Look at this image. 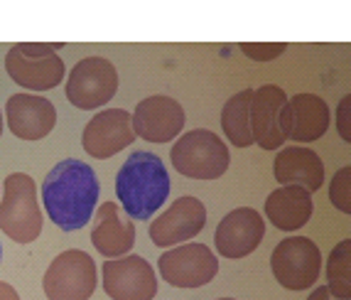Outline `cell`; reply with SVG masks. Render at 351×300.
<instances>
[{
    "label": "cell",
    "mask_w": 351,
    "mask_h": 300,
    "mask_svg": "<svg viewBox=\"0 0 351 300\" xmlns=\"http://www.w3.org/2000/svg\"><path fill=\"white\" fill-rule=\"evenodd\" d=\"M101 185L94 168L84 160L66 158L47 172L42 183V205L62 231L86 227L99 205Z\"/></svg>",
    "instance_id": "6da1fadb"
},
{
    "label": "cell",
    "mask_w": 351,
    "mask_h": 300,
    "mask_svg": "<svg viewBox=\"0 0 351 300\" xmlns=\"http://www.w3.org/2000/svg\"><path fill=\"white\" fill-rule=\"evenodd\" d=\"M116 197L128 219L145 222L155 217L170 197V175L160 155L150 150L130 155L116 175Z\"/></svg>",
    "instance_id": "7a4b0ae2"
},
{
    "label": "cell",
    "mask_w": 351,
    "mask_h": 300,
    "mask_svg": "<svg viewBox=\"0 0 351 300\" xmlns=\"http://www.w3.org/2000/svg\"><path fill=\"white\" fill-rule=\"evenodd\" d=\"M62 42H20L5 54V71L12 82L29 91H49L64 79V59L59 57Z\"/></svg>",
    "instance_id": "3957f363"
},
{
    "label": "cell",
    "mask_w": 351,
    "mask_h": 300,
    "mask_svg": "<svg viewBox=\"0 0 351 300\" xmlns=\"http://www.w3.org/2000/svg\"><path fill=\"white\" fill-rule=\"evenodd\" d=\"M45 217L37 200L35 180L25 172H12L3 183L0 202V229L18 244H32L42 234Z\"/></svg>",
    "instance_id": "277c9868"
},
{
    "label": "cell",
    "mask_w": 351,
    "mask_h": 300,
    "mask_svg": "<svg viewBox=\"0 0 351 300\" xmlns=\"http://www.w3.org/2000/svg\"><path fill=\"white\" fill-rule=\"evenodd\" d=\"M170 160L172 168L189 180H219L228 170L231 153L214 130L197 128L177 138Z\"/></svg>",
    "instance_id": "5b68a950"
},
{
    "label": "cell",
    "mask_w": 351,
    "mask_h": 300,
    "mask_svg": "<svg viewBox=\"0 0 351 300\" xmlns=\"http://www.w3.org/2000/svg\"><path fill=\"white\" fill-rule=\"evenodd\" d=\"M99 286L94 259L82 249H69L54 256L42 278V288L49 300H88Z\"/></svg>",
    "instance_id": "8992f818"
},
{
    "label": "cell",
    "mask_w": 351,
    "mask_h": 300,
    "mask_svg": "<svg viewBox=\"0 0 351 300\" xmlns=\"http://www.w3.org/2000/svg\"><path fill=\"white\" fill-rule=\"evenodd\" d=\"M270 271L287 290H307L322 273V251L307 236H287L270 253Z\"/></svg>",
    "instance_id": "52a82bcc"
},
{
    "label": "cell",
    "mask_w": 351,
    "mask_h": 300,
    "mask_svg": "<svg viewBox=\"0 0 351 300\" xmlns=\"http://www.w3.org/2000/svg\"><path fill=\"white\" fill-rule=\"evenodd\" d=\"M66 99L82 111L106 106L118 91V71L106 57H86L76 62L66 79Z\"/></svg>",
    "instance_id": "ba28073f"
},
{
    "label": "cell",
    "mask_w": 351,
    "mask_h": 300,
    "mask_svg": "<svg viewBox=\"0 0 351 300\" xmlns=\"http://www.w3.org/2000/svg\"><path fill=\"white\" fill-rule=\"evenodd\" d=\"M160 276L175 288H202L219 273V259L204 244H180L160 256Z\"/></svg>",
    "instance_id": "9c48e42d"
},
{
    "label": "cell",
    "mask_w": 351,
    "mask_h": 300,
    "mask_svg": "<svg viewBox=\"0 0 351 300\" xmlns=\"http://www.w3.org/2000/svg\"><path fill=\"white\" fill-rule=\"evenodd\" d=\"M104 290L111 300H152L158 295L155 268L143 256H121L108 259L101 268Z\"/></svg>",
    "instance_id": "30bf717a"
},
{
    "label": "cell",
    "mask_w": 351,
    "mask_h": 300,
    "mask_svg": "<svg viewBox=\"0 0 351 300\" xmlns=\"http://www.w3.org/2000/svg\"><path fill=\"white\" fill-rule=\"evenodd\" d=\"M206 227V207L199 197L184 194L177 197L160 217L152 219L150 239L155 246L172 249L177 244H184L194 236H199Z\"/></svg>",
    "instance_id": "8fae6325"
},
{
    "label": "cell",
    "mask_w": 351,
    "mask_h": 300,
    "mask_svg": "<svg viewBox=\"0 0 351 300\" xmlns=\"http://www.w3.org/2000/svg\"><path fill=\"white\" fill-rule=\"evenodd\" d=\"M251 126L253 143L263 150H278L287 141V94L278 84L253 89Z\"/></svg>",
    "instance_id": "7c38bea8"
},
{
    "label": "cell",
    "mask_w": 351,
    "mask_h": 300,
    "mask_svg": "<svg viewBox=\"0 0 351 300\" xmlns=\"http://www.w3.org/2000/svg\"><path fill=\"white\" fill-rule=\"evenodd\" d=\"M135 138L138 136L133 130V113L123 108H106L86 124L82 143L91 158L108 160L123 148L133 146Z\"/></svg>",
    "instance_id": "4fadbf2b"
},
{
    "label": "cell",
    "mask_w": 351,
    "mask_h": 300,
    "mask_svg": "<svg viewBox=\"0 0 351 300\" xmlns=\"http://www.w3.org/2000/svg\"><path fill=\"white\" fill-rule=\"evenodd\" d=\"M184 108L172 96H147L133 111V130L147 143H170L184 128Z\"/></svg>",
    "instance_id": "5bb4252c"
},
{
    "label": "cell",
    "mask_w": 351,
    "mask_h": 300,
    "mask_svg": "<svg viewBox=\"0 0 351 300\" xmlns=\"http://www.w3.org/2000/svg\"><path fill=\"white\" fill-rule=\"evenodd\" d=\"M265 236V219L253 207H239L219 222L214 231L219 256L223 259H243L253 253Z\"/></svg>",
    "instance_id": "9a60e30c"
},
{
    "label": "cell",
    "mask_w": 351,
    "mask_h": 300,
    "mask_svg": "<svg viewBox=\"0 0 351 300\" xmlns=\"http://www.w3.org/2000/svg\"><path fill=\"white\" fill-rule=\"evenodd\" d=\"M5 121L20 141H42L57 126V108L40 94H12L5 104Z\"/></svg>",
    "instance_id": "2e32d148"
},
{
    "label": "cell",
    "mask_w": 351,
    "mask_h": 300,
    "mask_svg": "<svg viewBox=\"0 0 351 300\" xmlns=\"http://www.w3.org/2000/svg\"><path fill=\"white\" fill-rule=\"evenodd\" d=\"M273 175L282 187L293 185V187H302L312 194L324 185V163L312 148H280L273 160Z\"/></svg>",
    "instance_id": "e0dca14e"
},
{
    "label": "cell",
    "mask_w": 351,
    "mask_h": 300,
    "mask_svg": "<svg viewBox=\"0 0 351 300\" xmlns=\"http://www.w3.org/2000/svg\"><path fill=\"white\" fill-rule=\"evenodd\" d=\"M332 124L329 104L317 94H295L287 99V141L315 143Z\"/></svg>",
    "instance_id": "ac0fdd59"
},
{
    "label": "cell",
    "mask_w": 351,
    "mask_h": 300,
    "mask_svg": "<svg viewBox=\"0 0 351 300\" xmlns=\"http://www.w3.org/2000/svg\"><path fill=\"white\" fill-rule=\"evenodd\" d=\"M91 244L106 259L128 256L135 246V224L121 214L116 202H104L96 212V227L91 231Z\"/></svg>",
    "instance_id": "d6986e66"
},
{
    "label": "cell",
    "mask_w": 351,
    "mask_h": 300,
    "mask_svg": "<svg viewBox=\"0 0 351 300\" xmlns=\"http://www.w3.org/2000/svg\"><path fill=\"white\" fill-rule=\"evenodd\" d=\"M312 212H315L312 194L302 187H293V185L278 187L265 200V217L280 231L302 229L304 224L310 222Z\"/></svg>",
    "instance_id": "ffe728a7"
},
{
    "label": "cell",
    "mask_w": 351,
    "mask_h": 300,
    "mask_svg": "<svg viewBox=\"0 0 351 300\" xmlns=\"http://www.w3.org/2000/svg\"><path fill=\"white\" fill-rule=\"evenodd\" d=\"M251 101L253 89H243L223 104L221 108V128L223 136L236 148L253 146V126H251Z\"/></svg>",
    "instance_id": "44dd1931"
},
{
    "label": "cell",
    "mask_w": 351,
    "mask_h": 300,
    "mask_svg": "<svg viewBox=\"0 0 351 300\" xmlns=\"http://www.w3.org/2000/svg\"><path fill=\"white\" fill-rule=\"evenodd\" d=\"M327 288L341 300L351 298V242L344 239L332 249L327 259Z\"/></svg>",
    "instance_id": "7402d4cb"
},
{
    "label": "cell",
    "mask_w": 351,
    "mask_h": 300,
    "mask_svg": "<svg viewBox=\"0 0 351 300\" xmlns=\"http://www.w3.org/2000/svg\"><path fill=\"white\" fill-rule=\"evenodd\" d=\"M329 202H332L341 214L351 212V165H344L341 170L329 183Z\"/></svg>",
    "instance_id": "603a6c76"
},
{
    "label": "cell",
    "mask_w": 351,
    "mask_h": 300,
    "mask_svg": "<svg viewBox=\"0 0 351 300\" xmlns=\"http://www.w3.org/2000/svg\"><path fill=\"white\" fill-rule=\"evenodd\" d=\"M239 47L248 59H256V62H270V59L280 57V54L287 49V45L285 42H241Z\"/></svg>",
    "instance_id": "cb8c5ba5"
},
{
    "label": "cell",
    "mask_w": 351,
    "mask_h": 300,
    "mask_svg": "<svg viewBox=\"0 0 351 300\" xmlns=\"http://www.w3.org/2000/svg\"><path fill=\"white\" fill-rule=\"evenodd\" d=\"M337 130L344 143H351V96L346 94L337 106Z\"/></svg>",
    "instance_id": "d4e9b609"
},
{
    "label": "cell",
    "mask_w": 351,
    "mask_h": 300,
    "mask_svg": "<svg viewBox=\"0 0 351 300\" xmlns=\"http://www.w3.org/2000/svg\"><path fill=\"white\" fill-rule=\"evenodd\" d=\"M307 300H341V298H337V295L329 293L327 286H317V288L312 290L310 295H307Z\"/></svg>",
    "instance_id": "484cf974"
},
{
    "label": "cell",
    "mask_w": 351,
    "mask_h": 300,
    "mask_svg": "<svg viewBox=\"0 0 351 300\" xmlns=\"http://www.w3.org/2000/svg\"><path fill=\"white\" fill-rule=\"evenodd\" d=\"M0 300H20V295H18V290L12 288L10 283L0 281Z\"/></svg>",
    "instance_id": "4316f807"
},
{
    "label": "cell",
    "mask_w": 351,
    "mask_h": 300,
    "mask_svg": "<svg viewBox=\"0 0 351 300\" xmlns=\"http://www.w3.org/2000/svg\"><path fill=\"white\" fill-rule=\"evenodd\" d=\"M0 138H3V111H0Z\"/></svg>",
    "instance_id": "83f0119b"
},
{
    "label": "cell",
    "mask_w": 351,
    "mask_h": 300,
    "mask_svg": "<svg viewBox=\"0 0 351 300\" xmlns=\"http://www.w3.org/2000/svg\"><path fill=\"white\" fill-rule=\"evenodd\" d=\"M0 261H3V244H0Z\"/></svg>",
    "instance_id": "f1b7e54d"
},
{
    "label": "cell",
    "mask_w": 351,
    "mask_h": 300,
    "mask_svg": "<svg viewBox=\"0 0 351 300\" xmlns=\"http://www.w3.org/2000/svg\"><path fill=\"white\" fill-rule=\"evenodd\" d=\"M219 300H236V298H219Z\"/></svg>",
    "instance_id": "f546056e"
}]
</instances>
